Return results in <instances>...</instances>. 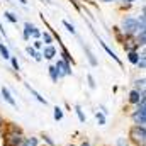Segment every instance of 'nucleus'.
I'll use <instances>...</instances> for the list:
<instances>
[{"mask_svg": "<svg viewBox=\"0 0 146 146\" xmlns=\"http://www.w3.org/2000/svg\"><path fill=\"white\" fill-rule=\"evenodd\" d=\"M122 31L126 34H134L136 31H145V24H139L136 19L127 17V19L122 21Z\"/></svg>", "mask_w": 146, "mask_h": 146, "instance_id": "obj_1", "label": "nucleus"}, {"mask_svg": "<svg viewBox=\"0 0 146 146\" xmlns=\"http://www.w3.org/2000/svg\"><path fill=\"white\" fill-rule=\"evenodd\" d=\"M145 115H146V102H145V97L139 100V107L138 110L133 114V121L138 124V126H143L145 124Z\"/></svg>", "mask_w": 146, "mask_h": 146, "instance_id": "obj_2", "label": "nucleus"}, {"mask_svg": "<svg viewBox=\"0 0 146 146\" xmlns=\"http://www.w3.org/2000/svg\"><path fill=\"white\" fill-rule=\"evenodd\" d=\"M131 138L138 143V145H145V138H146V133H145V127L143 126H134L131 129Z\"/></svg>", "mask_w": 146, "mask_h": 146, "instance_id": "obj_3", "label": "nucleus"}, {"mask_svg": "<svg viewBox=\"0 0 146 146\" xmlns=\"http://www.w3.org/2000/svg\"><path fill=\"white\" fill-rule=\"evenodd\" d=\"M22 145V138L17 133H9L3 138V146H21Z\"/></svg>", "mask_w": 146, "mask_h": 146, "instance_id": "obj_4", "label": "nucleus"}, {"mask_svg": "<svg viewBox=\"0 0 146 146\" xmlns=\"http://www.w3.org/2000/svg\"><path fill=\"white\" fill-rule=\"evenodd\" d=\"M54 68H56L58 76H65V75H70V73H72V68L68 66V63H66L65 60H60V61H58V65H56Z\"/></svg>", "mask_w": 146, "mask_h": 146, "instance_id": "obj_5", "label": "nucleus"}, {"mask_svg": "<svg viewBox=\"0 0 146 146\" xmlns=\"http://www.w3.org/2000/svg\"><path fill=\"white\" fill-rule=\"evenodd\" d=\"M24 29H26V33H24V37L27 39L29 34H33L34 37H39V31H36V27L33 26V24H29V22H26V26H24Z\"/></svg>", "mask_w": 146, "mask_h": 146, "instance_id": "obj_6", "label": "nucleus"}, {"mask_svg": "<svg viewBox=\"0 0 146 146\" xmlns=\"http://www.w3.org/2000/svg\"><path fill=\"white\" fill-rule=\"evenodd\" d=\"M141 99H143V94H139L138 90H133L129 94V102H133V104H139Z\"/></svg>", "mask_w": 146, "mask_h": 146, "instance_id": "obj_7", "label": "nucleus"}, {"mask_svg": "<svg viewBox=\"0 0 146 146\" xmlns=\"http://www.w3.org/2000/svg\"><path fill=\"white\" fill-rule=\"evenodd\" d=\"M2 95H3V99H5L10 106H15V100L12 99V95H10V92H9V88H7V87H3V88H2Z\"/></svg>", "mask_w": 146, "mask_h": 146, "instance_id": "obj_8", "label": "nucleus"}, {"mask_svg": "<svg viewBox=\"0 0 146 146\" xmlns=\"http://www.w3.org/2000/svg\"><path fill=\"white\" fill-rule=\"evenodd\" d=\"M54 54H56V49H54L53 46H46V48H44V58H46V60H51Z\"/></svg>", "mask_w": 146, "mask_h": 146, "instance_id": "obj_9", "label": "nucleus"}, {"mask_svg": "<svg viewBox=\"0 0 146 146\" xmlns=\"http://www.w3.org/2000/svg\"><path fill=\"white\" fill-rule=\"evenodd\" d=\"M21 146H37V139L36 138H27Z\"/></svg>", "mask_w": 146, "mask_h": 146, "instance_id": "obj_10", "label": "nucleus"}, {"mask_svg": "<svg viewBox=\"0 0 146 146\" xmlns=\"http://www.w3.org/2000/svg\"><path fill=\"white\" fill-rule=\"evenodd\" d=\"M0 53H2V56H3L5 60H9V58H10V54H9V49H7L3 44H0Z\"/></svg>", "mask_w": 146, "mask_h": 146, "instance_id": "obj_11", "label": "nucleus"}, {"mask_svg": "<svg viewBox=\"0 0 146 146\" xmlns=\"http://www.w3.org/2000/svg\"><path fill=\"white\" fill-rule=\"evenodd\" d=\"M49 75H51L53 82H58V73H56V68H54V66H51V68H49Z\"/></svg>", "mask_w": 146, "mask_h": 146, "instance_id": "obj_12", "label": "nucleus"}, {"mask_svg": "<svg viewBox=\"0 0 146 146\" xmlns=\"http://www.w3.org/2000/svg\"><path fill=\"white\" fill-rule=\"evenodd\" d=\"M27 88H29V90H31V92L34 94V97H36V99H37V100H39V102H42V104H46V100H44V99H42V97H41V95L37 94L36 90H34V88H31V87H27Z\"/></svg>", "mask_w": 146, "mask_h": 146, "instance_id": "obj_13", "label": "nucleus"}, {"mask_svg": "<svg viewBox=\"0 0 146 146\" xmlns=\"http://www.w3.org/2000/svg\"><path fill=\"white\" fill-rule=\"evenodd\" d=\"M138 58H139V56H138L134 51H131V53H129V61H131V63H138Z\"/></svg>", "mask_w": 146, "mask_h": 146, "instance_id": "obj_14", "label": "nucleus"}, {"mask_svg": "<svg viewBox=\"0 0 146 146\" xmlns=\"http://www.w3.org/2000/svg\"><path fill=\"white\" fill-rule=\"evenodd\" d=\"M61 117H63V112H61L60 107H56V109H54V119H56V121H60Z\"/></svg>", "mask_w": 146, "mask_h": 146, "instance_id": "obj_15", "label": "nucleus"}, {"mask_svg": "<svg viewBox=\"0 0 146 146\" xmlns=\"http://www.w3.org/2000/svg\"><path fill=\"white\" fill-rule=\"evenodd\" d=\"M5 15H7V19H9L10 22H17V17H14V14H10V12H7Z\"/></svg>", "mask_w": 146, "mask_h": 146, "instance_id": "obj_16", "label": "nucleus"}, {"mask_svg": "<svg viewBox=\"0 0 146 146\" xmlns=\"http://www.w3.org/2000/svg\"><path fill=\"white\" fill-rule=\"evenodd\" d=\"M138 65H139V68H145V54H141V58H138Z\"/></svg>", "mask_w": 146, "mask_h": 146, "instance_id": "obj_17", "label": "nucleus"}, {"mask_svg": "<svg viewBox=\"0 0 146 146\" xmlns=\"http://www.w3.org/2000/svg\"><path fill=\"white\" fill-rule=\"evenodd\" d=\"M138 44H145V31H141V34H139V39H138Z\"/></svg>", "mask_w": 146, "mask_h": 146, "instance_id": "obj_18", "label": "nucleus"}, {"mask_svg": "<svg viewBox=\"0 0 146 146\" xmlns=\"http://www.w3.org/2000/svg\"><path fill=\"white\" fill-rule=\"evenodd\" d=\"M42 37H44V42H48V44H49V42L53 41V39H51V36H49L48 33H44V34H42Z\"/></svg>", "mask_w": 146, "mask_h": 146, "instance_id": "obj_19", "label": "nucleus"}, {"mask_svg": "<svg viewBox=\"0 0 146 146\" xmlns=\"http://www.w3.org/2000/svg\"><path fill=\"white\" fill-rule=\"evenodd\" d=\"M97 121H99V124H104L106 122V117L102 114H97Z\"/></svg>", "mask_w": 146, "mask_h": 146, "instance_id": "obj_20", "label": "nucleus"}, {"mask_svg": "<svg viewBox=\"0 0 146 146\" xmlns=\"http://www.w3.org/2000/svg\"><path fill=\"white\" fill-rule=\"evenodd\" d=\"M63 24H65V26L68 27V31H70V33H75V29H73V26H72V24H70V22H66V21H65Z\"/></svg>", "mask_w": 146, "mask_h": 146, "instance_id": "obj_21", "label": "nucleus"}, {"mask_svg": "<svg viewBox=\"0 0 146 146\" xmlns=\"http://www.w3.org/2000/svg\"><path fill=\"white\" fill-rule=\"evenodd\" d=\"M76 112H78V117H80V121H85V115L82 114V110H80V107H76Z\"/></svg>", "mask_w": 146, "mask_h": 146, "instance_id": "obj_22", "label": "nucleus"}, {"mask_svg": "<svg viewBox=\"0 0 146 146\" xmlns=\"http://www.w3.org/2000/svg\"><path fill=\"white\" fill-rule=\"evenodd\" d=\"M117 146H127V143H126V141L121 138V139H117Z\"/></svg>", "mask_w": 146, "mask_h": 146, "instance_id": "obj_23", "label": "nucleus"}, {"mask_svg": "<svg viewBox=\"0 0 146 146\" xmlns=\"http://www.w3.org/2000/svg\"><path fill=\"white\" fill-rule=\"evenodd\" d=\"M12 65H14V68H15V70H19V63H17V60H15V58L12 60Z\"/></svg>", "mask_w": 146, "mask_h": 146, "instance_id": "obj_24", "label": "nucleus"}, {"mask_svg": "<svg viewBox=\"0 0 146 146\" xmlns=\"http://www.w3.org/2000/svg\"><path fill=\"white\" fill-rule=\"evenodd\" d=\"M88 82H90V87H92V88H94V87H95V83H94V78H92V76H90V75H88Z\"/></svg>", "mask_w": 146, "mask_h": 146, "instance_id": "obj_25", "label": "nucleus"}, {"mask_svg": "<svg viewBox=\"0 0 146 146\" xmlns=\"http://www.w3.org/2000/svg\"><path fill=\"white\" fill-rule=\"evenodd\" d=\"M34 48H37V49L41 48V42H39V41H36V42H34Z\"/></svg>", "mask_w": 146, "mask_h": 146, "instance_id": "obj_26", "label": "nucleus"}, {"mask_svg": "<svg viewBox=\"0 0 146 146\" xmlns=\"http://www.w3.org/2000/svg\"><path fill=\"white\" fill-rule=\"evenodd\" d=\"M19 2H21V3H27V2H26V0H19Z\"/></svg>", "mask_w": 146, "mask_h": 146, "instance_id": "obj_27", "label": "nucleus"}, {"mask_svg": "<svg viewBox=\"0 0 146 146\" xmlns=\"http://www.w3.org/2000/svg\"><path fill=\"white\" fill-rule=\"evenodd\" d=\"M2 122H3V119H2V115H0V126H2Z\"/></svg>", "mask_w": 146, "mask_h": 146, "instance_id": "obj_28", "label": "nucleus"}, {"mask_svg": "<svg viewBox=\"0 0 146 146\" xmlns=\"http://www.w3.org/2000/svg\"><path fill=\"white\" fill-rule=\"evenodd\" d=\"M82 146H90V145H88V143H83V145H82Z\"/></svg>", "mask_w": 146, "mask_h": 146, "instance_id": "obj_29", "label": "nucleus"}, {"mask_svg": "<svg viewBox=\"0 0 146 146\" xmlns=\"http://www.w3.org/2000/svg\"><path fill=\"white\" fill-rule=\"evenodd\" d=\"M124 2H134V0H124Z\"/></svg>", "mask_w": 146, "mask_h": 146, "instance_id": "obj_30", "label": "nucleus"}, {"mask_svg": "<svg viewBox=\"0 0 146 146\" xmlns=\"http://www.w3.org/2000/svg\"><path fill=\"white\" fill-rule=\"evenodd\" d=\"M104 2H114V0H104Z\"/></svg>", "mask_w": 146, "mask_h": 146, "instance_id": "obj_31", "label": "nucleus"}]
</instances>
